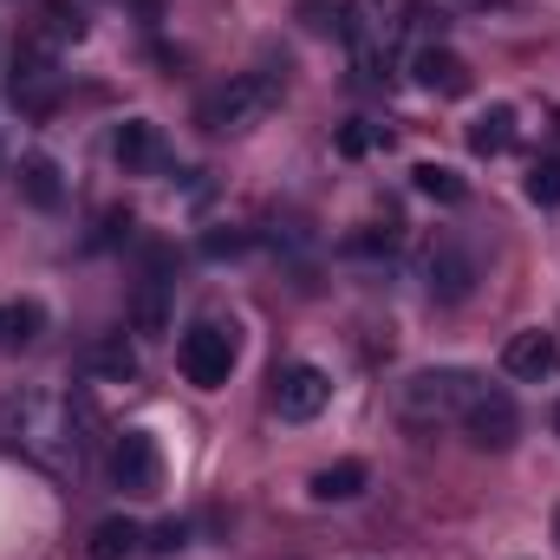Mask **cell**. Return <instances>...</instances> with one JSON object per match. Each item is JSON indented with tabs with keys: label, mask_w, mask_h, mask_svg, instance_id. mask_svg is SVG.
<instances>
[{
	"label": "cell",
	"mask_w": 560,
	"mask_h": 560,
	"mask_svg": "<svg viewBox=\"0 0 560 560\" xmlns=\"http://www.w3.org/2000/svg\"><path fill=\"white\" fill-rule=\"evenodd\" d=\"M0 450L26 456L33 469L59 476V482H79L85 476V430H79V405L66 392H7L0 398Z\"/></svg>",
	"instance_id": "cell-1"
},
{
	"label": "cell",
	"mask_w": 560,
	"mask_h": 560,
	"mask_svg": "<svg viewBox=\"0 0 560 560\" xmlns=\"http://www.w3.org/2000/svg\"><path fill=\"white\" fill-rule=\"evenodd\" d=\"M411 13H418V0H352L346 7V39H352V59L372 85L392 79L405 33H411Z\"/></svg>",
	"instance_id": "cell-2"
},
{
	"label": "cell",
	"mask_w": 560,
	"mask_h": 560,
	"mask_svg": "<svg viewBox=\"0 0 560 560\" xmlns=\"http://www.w3.org/2000/svg\"><path fill=\"white\" fill-rule=\"evenodd\" d=\"M275 105H280V79L275 72H229L215 92H202L196 125H202L209 138H242V131L268 125Z\"/></svg>",
	"instance_id": "cell-3"
},
{
	"label": "cell",
	"mask_w": 560,
	"mask_h": 560,
	"mask_svg": "<svg viewBox=\"0 0 560 560\" xmlns=\"http://www.w3.org/2000/svg\"><path fill=\"white\" fill-rule=\"evenodd\" d=\"M482 372H463V365H423L398 385V411L411 423H463V411L482 398Z\"/></svg>",
	"instance_id": "cell-4"
},
{
	"label": "cell",
	"mask_w": 560,
	"mask_h": 560,
	"mask_svg": "<svg viewBox=\"0 0 560 560\" xmlns=\"http://www.w3.org/2000/svg\"><path fill=\"white\" fill-rule=\"evenodd\" d=\"M235 359H242L235 326H215V319L189 326L183 346H176V365H183V378H189L196 392H222V385L235 378Z\"/></svg>",
	"instance_id": "cell-5"
},
{
	"label": "cell",
	"mask_w": 560,
	"mask_h": 560,
	"mask_svg": "<svg viewBox=\"0 0 560 560\" xmlns=\"http://www.w3.org/2000/svg\"><path fill=\"white\" fill-rule=\"evenodd\" d=\"M59 52H52V39L46 33H33L20 52H13V79H7V98L20 105V112H33V118H46L52 105H59Z\"/></svg>",
	"instance_id": "cell-6"
},
{
	"label": "cell",
	"mask_w": 560,
	"mask_h": 560,
	"mask_svg": "<svg viewBox=\"0 0 560 560\" xmlns=\"http://www.w3.org/2000/svg\"><path fill=\"white\" fill-rule=\"evenodd\" d=\"M476 280H482V268H476V255H469L456 235H436V242L423 248V293H430L436 306H463V300L476 293Z\"/></svg>",
	"instance_id": "cell-7"
},
{
	"label": "cell",
	"mask_w": 560,
	"mask_h": 560,
	"mask_svg": "<svg viewBox=\"0 0 560 560\" xmlns=\"http://www.w3.org/2000/svg\"><path fill=\"white\" fill-rule=\"evenodd\" d=\"M268 405H275L280 423H313L326 405H332V378H326L319 365L293 359V365H280V372H275V385H268Z\"/></svg>",
	"instance_id": "cell-8"
},
{
	"label": "cell",
	"mask_w": 560,
	"mask_h": 560,
	"mask_svg": "<svg viewBox=\"0 0 560 560\" xmlns=\"http://www.w3.org/2000/svg\"><path fill=\"white\" fill-rule=\"evenodd\" d=\"M112 482L125 495H156L163 489V450L150 430H118L112 436Z\"/></svg>",
	"instance_id": "cell-9"
},
{
	"label": "cell",
	"mask_w": 560,
	"mask_h": 560,
	"mask_svg": "<svg viewBox=\"0 0 560 560\" xmlns=\"http://www.w3.org/2000/svg\"><path fill=\"white\" fill-rule=\"evenodd\" d=\"M463 430H469L476 450H509L522 436V411H515V398L502 385H482V398L463 411Z\"/></svg>",
	"instance_id": "cell-10"
},
{
	"label": "cell",
	"mask_w": 560,
	"mask_h": 560,
	"mask_svg": "<svg viewBox=\"0 0 560 560\" xmlns=\"http://www.w3.org/2000/svg\"><path fill=\"white\" fill-rule=\"evenodd\" d=\"M502 372H509V378H522V385L555 378V372H560V339H555V332H541V326L515 332V339L502 346Z\"/></svg>",
	"instance_id": "cell-11"
},
{
	"label": "cell",
	"mask_w": 560,
	"mask_h": 560,
	"mask_svg": "<svg viewBox=\"0 0 560 560\" xmlns=\"http://www.w3.org/2000/svg\"><path fill=\"white\" fill-rule=\"evenodd\" d=\"M112 156H118V170H125V176H156V170L170 163L163 131H156L150 118H125V125H118V138H112Z\"/></svg>",
	"instance_id": "cell-12"
},
{
	"label": "cell",
	"mask_w": 560,
	"mask_h": 560,
	"mask_svg": "<svg viewBox=\"0 0 560 560\" xmlns=\"http://www.w3.org/2000/svg\"><path fill=\"white\" fill-rule=\"evenodd\" d=\"M411 72H418V85L430 92V98H463V92L476 85V79H469V59L450 52V46H418Z\"/></svg>",
	"instance_id": "cell-13"
},
{
	"label": "cell",
	"mask_w": 560,
	"mask_h": 560,
	"mask_svg": "<svg viewBox=\"0 0 560 560\" xmlns=\"http://www.w3.org/2000/svg\"><path fill=\"white\" fill-rule=\"evenodd\" d=\"M20 196L33 202V209H59L66 202V176H59V163L52 156H20Z\"/></svg>",
	"instance_id": "cell-14"
},
{
	"label": "cell",
	"mask_w": 560,
	"mask_h": 560,
	"mask_svg": "<svg viewBox=\"0 0 560 560\" xmlns=\"http://www.w3.org/2000/svg\"><path fill=\"white\" fill-rule=\"evenodd\" d=\"M469 150L476 156H509L515 150V105H489L469 118Z\"/></svg>",
	"instance_id": "cell-15"
},
{
	"label": "cell",
	"mask_w": 560,
	"mask_h": 560,
	"mask_svg": "<svg viewBox=\"0 0 560 560\" xmlns=\"http://www.w3.org/2000/svg\"><path fill=\"white\" fill-rule=\"evenodd\" d=\"M138 548H143V528L131 515H112V522L92 528V560H131Z\"/></svg>",
	"instance_id": "cell-16"
},
{
	"label": "cell",
	"mask_w": 560,
	"mask_h": 560,
	"mask_svg": "<svg viewBox=\"0 0 560 560\" xmlns=\"http://www.w3.org/2000/svg\"><path fill=\"white\" fill-rule=\"evenodd\" d=\"M163 287H170V255L156 248L143 268V293H138V332H163Z\"/></svg>",
	"instance_id": "cell-17"
},
{
	"label": "cell",
	"mask_w": 560,
	"mask_h": 560,
	"mask_svg": "<svg viewBox=\"0 0 560 560\" xmlns=\"http://www.w3.org/2000/svg\"><path fill=\"white\" fill-rule=\"evenodd\" d=\"M306 489H313V502H352V495H365V463H352V456H346V463L319 469Z\"/></svg>",
	"instance_id": "cell-18"
},
{
	"label": "cell",
	"mask_w": 560,
	"mask_h": 560,
	"mask_svg": "<svg viewBox=\"0 0 560 560\" xmlns=\"http://www.w3.org/2000/svg\"><path fill=\"white\" fill-rule=\"evenodd\" d=\"M85 365H92L98 378H118V385H125V378H138V352H131V339H125V332L98 339V346L85 352Z\"/></svg>",
	"instance_id": "cell-19"
},
{
	"label": "cell",
	"mask_w": 560,
	"mask_h": 560,
	"mask_svg": "<svg viewBox=\"0 0 560 560\" xmlns=\"http://www.w3.org/2000/svg\"><path fill=\"white\" fill-rule=\"evenodd\" d=\"M411 183H418V196H430V202H443V209H456L463 196H469V183L450 170V163H418L411 170Z\"/></svg>",
	"instance_id": "cell-20"
},
{
	"label": "cell",
	"mask_w": 560,
	"mask_h": 560,
	"mask_svg": "<svg viewBox=\"0 0 560 560\" xmlns=\"http://www.w3.org/2000/svg\"><path fill=\"white\" fill-rule=\"evenodd\" d=\"M39 326H46V313H39L33 300L0 306V346H26V339H39Z\"/></svg>",
	"instance_id": "cell-21"
},
{
	"label": "cell",
	"mask_w": 560,
	"mask_h": 560,
	"mask_svg": "<svg viewBox=\"0 0 560 560\" xmlns=\"http://www.w3.org/2000/svg\"><path fill=\"white\" fill-rule=\"evenodd\" d=\"M522 189H528V202H535V209H555V202H560V163H555V156H541V163L528 170V183H522Z\"/></svg>",
	"instance_id": "cell-22"
},
{
	"label": "cell",
	"mask_w": 560,
	"mask_h": 560,
	"mask_svg": "<svg viewBox=\"0 0 560 560\" xmlns=\"http://www.w3.org/2000/svg\"><path fill=\"white\" fill-rule=\"evenodd\" d=\"M46 39H85V13L72 0H52L46 7Z\"/></svg>",
	"instance_id": "cell-23"
},
{
	"label": "cell",
	"mask_w": 560,
	"mask_h": 560,
	"mask_svg": "<svg viewBox=\"0 0 560 560\" xmlns=\"http://www.w3.org/2000/svg\"><path fill=\"white\" fill-rule=\"evenodd\" d=\"M378 143H392L385 125H346V131H339V150H346V156H365V150H378Z\"/></svg>",
	"instance_id": "cell-24"
},
{
	"label": "cell",
	"mask_w": 560,
	"mask_h": 560,
	"mask_svg": "<svg viewBox=\"0 0 560 560\" xmlns=\"http://www.w3.org/2000/svg\"><path fill=\"white\" fill-rule=\"evenodd\" d=\"M352 248H359V255H378V248L392 255V248H398V222H365V235H352Z\"/></svg>",
	"instance_id": "cell-25"
},
{
	"label": "cell",
	"mask_w": 560,
	"mask_h": 560,
	"mask_svg": "<svg viewBox=\"0 0 560 560\" xmlns=\"http://www.w3.org/2000/svg\"><path fill=\"white\" fill-rule=\"evenodd\" d=\"M183 541H189V528H183V522H156V528L143 535V548H150V555H176Z\"/></svg>",
	"instance_id": "cell-26"
},
{
	"label": "cell",
	"mask_w": 560,
	"mask_h": 560,
	"mask_svg": "<svg viewBox=\"0 0 560 560\" xmlns=\"http://www.w3.org/2000/svg\"><path fill=\"white\" fill-rule=\"evenodd\" d=\"M300 13H306V26H313V33H326V26H332V20H326V7H319V0H306V7H300Z\"/></svg>",
	"instance_id": "cell-27"
},
{
	"label": "cell",
	"mask_w": 560,
	"mask_h": 560,
	"mask_svg": "<svg viewBox=\"0 0 560 560\" xmlns=\"http://www.w3.org/2000/svg\"><path fill=\"white\" fill-rule=\"evenodd\" d=\"M555 430H560V405H555Z\"/></svg>",
	"instance_id": "cell-28"
}]
</instances>
